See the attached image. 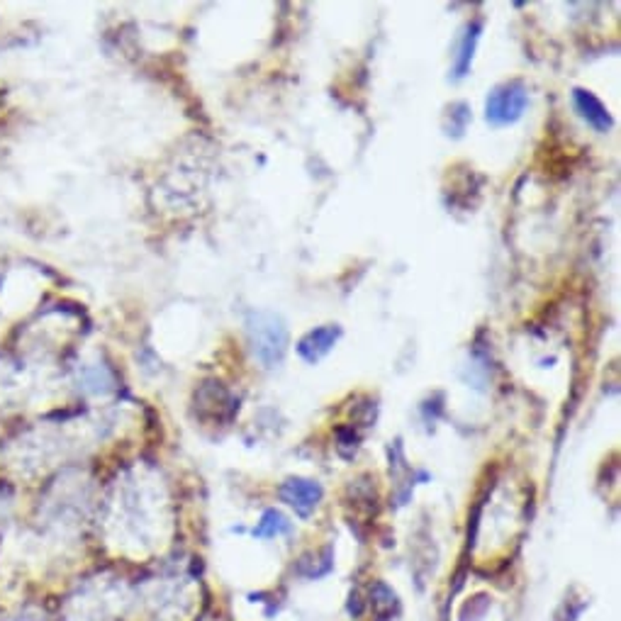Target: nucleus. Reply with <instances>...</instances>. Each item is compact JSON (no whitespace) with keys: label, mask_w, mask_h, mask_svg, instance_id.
<instances>
[{"label":"nucleus","mask_w":621,"mask_h":621,"mask_svg":"<svg viewBox=\"0 0 621 621\" xmlns=\"http://www.w3.org/2000/svg\"><path fill=\"white\" fill-rule=\"evenodd\" d=\"M290 532V521L280 514L278 510H268L261 517L258 526L254 529V536H261V539H273V536H280V533Z\"/></svg>","instance_id":"obj_7"},{"label":"nucleus","mask_w":621,"mask_h":621,"mask_svg":"<svg viewBox=\"0 0 621 621\" xmlns=\"http://www.w3.org/2000/svg\"><path fill=\"white\" fill-rule=\"evenodd\" d=\"M573 102H575L577 112L583 117L584 122L590 124L595 132H609L612 130V115L606 112V108L602 105L599 98L590 93V90H583V88H575L573 93Z\"/></svg>","instance_id":"obj_5"},{"label":"nucleus","mask_w":621,"mask_h":621,"mask_svg":"<svg viewBox=\"0 0 621 621\" xmlns=\"http://www.w3.org/2000/svg\"><path fill=\"white\" fill-rule=\"evenodd\" d=\"M247 334L256 361L263 363V368H276L283 363L288 351V329L278 314L251 312L247 317Z\"/></svg>","instance_id":"obj_1"},{"label":"nucleus","mask_w":621,"mask_h":621,"mask_svg":"<svg viewBox=\"0 0 621 621\" xmlns=\"http://www.w3.org/2000/svg\"><path fill=\"white\" fill-rule=\"evenodd\" d=\"M280 500L290 504L300 517H307V514L320 504L321 488L314 480L290 478V480H285L283 485H280Z\"/></svg>","instance_id":"obj_3"},{"label":"nucleus","mask_w":621,"mask_h":621,"mask_svg":"<svg viewBox=\"0 0 621 621\" xmlns=\"http://www.w3.org/2000/svg\"><path fill=\"white\" fill-rule=\"evenodd\" d=\"M526 105H529V93H526L524 83L510 80V83H502L489 90L488 102H485V117L492 124H511L524 115Z\"/></svg>","instance_id":"obj_2"},{"label":"nucleus","mask_w":621,"mask_h":621,"mask_svg":"<svg viewBox=\"0 0 621 621\" xmlns=\"http://www.w3.org/2000/svg\"><path fill=\"white\" fill-rule=\"evenodd\" d=\"M339 336H342V329L334 327V324L317 327L314 332H310V334H305L300 339L298 343L300 356L305 358L307 363H317L320 358H324L329 351H332V346H334Z\"/></svg>","instance_id":"obj_4"},{"label":"nucleus","mask_w":621,"mask_h":621,"mask_svg":"<svg viewBox=\"0 0 621 621\" xmlns=\"http://www.w3.org/2000/svg\"><path fill=\"white\" fill-rule=\"evenodd\" d=\"M478 37H480V25L478 22H470L466 27V35L460 39L458 57H456V76H466L468 68H470V61H473L475 44H478Z\"/></svg>","instance_id":"obj_6"}]
</instances>
